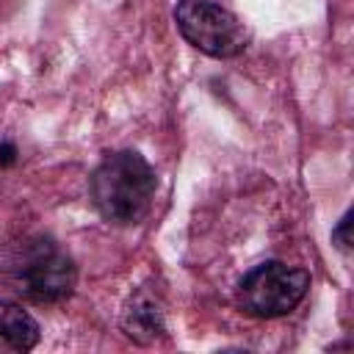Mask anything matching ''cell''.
Segmentation results:
<instances>
[{
    "label": "cell",
    "mask_w": 354,
    "mask_h": 354,
    "mask_svg": "<svg viewBox=\"0 0 354 354\" xmlns=\"http://www.w3.org/2000/svg\"><path fill=\"white\" fill-rule=\"evenodd\" d=\"M122 326H124V332H127L133 340H138V343H152V340L163 332V313L155 307L152 299L136 296L133 304L124 310Z\"/></svg>",
    "instance_id": "6"
},
{
    "label": "cell",
    "mask_w": 354,
    "mask_h": 354,
    "mask_svg": "<svg viewBox=\"0 0 354 354\" xmlns=\"http://www.w3.org/2000/svg\"><path fill=\"white\" fill-rule=\"evenodd\" d=\"M174 22L183 39L210 58H235L249 41L243 22L224 0H177Z\"/></svg>",
    "instance_id": "3"
},
{
    "label": "cell",
    "mask_w": 354,
    "mask_h": 354,
    "mask_svg": "<svg viewBox=\"0 0 354 354\" xmlns=\"http://www.w3.org/2000/svg\"><path fill=\"white\" fill-rule=\"evenodd\" d=\"M158 191L155 169L136 149H119L91 171L88 194L97 213L111 224H138L152 210Z\"/></svg>",
    "instance_id": "1"
},
{
    "label": "cell",
    "mask_w": 354,
    "mask_h": 354,
    "mask_svg": "<svg viewBox=\"0 0 354 354\" xmlns=\"http://www.w3.org/2000/svg\"><path fill=\"white\" fill-rule=\"evenodd\" d=\"M11 160H14V147H11V144H3V147H0V163L6 166V163H11Z\"/></svg>",
    "instance_id": "8"
},
{
    "label": "cell",
    "mask_w": 354,
    "mask_h": 354,
    "mask_svg": "<svg viewBox=\"0 0 354 354\" xmlns=\"http://www.w3.org/2000/svg\"><path fill=\"white\" fill-rule=\"evenodd\" d=\"M6 282L33 304H58L72 296L77 268L72 257L47 235H30L14 243L6 257Z\"/></svg>",
    "instance_id": "2"
},
{
    "label": "cell",
    "mask_w": 354,
    "mask_h": 354,
    "mask_svg": "<svg viewBox=\"0 0 354 354\" xmlns=\"http://www.w3.org/2000/svg\"><path fill=\"white\" fill-rule=\"evenodd\" d=\"M346 230H348V216H343L340 224H337V230L332 232V241H340V243H337L340 249H348V235H346Z\"/></svg>",
    "instance_id": "7"
},
{
    "label": "cell",
    "mask_w": 354,
    "mask_h": 354,
    "mask_svg": "<svg viewBox=\"0 0 354 354\" xmlns=\"http://www.w3.org/2000/svg\"><path fill=\"white\" fill-rule=\"evenodd\" d=\"M310 290V274L279 260L254 266L235 290V299L243 313L254 318H279L293 313Z\"/></svg>",
    "instance_id": "4"
},
{
    "label": "cell",
    "mask_w": 354,
    "mask_h": 354,
    "mask_svg": "<svg viewBox=\"0 0 354 354\" xmlns=\"http://www.w3.org/2000/svg\"><path fill=\"white\" fill-rule=\"evenodd\" d=\"M39 343L36 318L14 301L0 299V354H22Z\"/></svg>",
    "instance_id": "5"
}]
</instances>
